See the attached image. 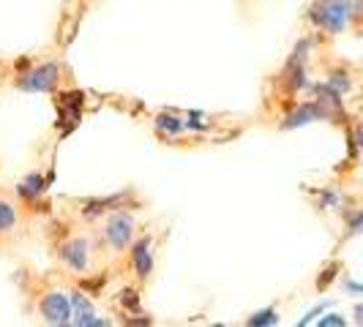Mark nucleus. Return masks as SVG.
<instances>
[{
    "label": "nucleus",
    "instance_id": "obj_1",
    "mask_svg": "<svg viewBox=\"0 0 363 327\" xmlns=\"http://www.w3.org/2000/svg\"><path fill=\"white\" fill-rule=\"evenodd\" d=\"M306 19L328 36H342L358 19V0H314Z\"/></svg>",
    "mask_w": 363,
    "mask_h": 327
},
{
    "label": "nucleus",
    "instance_id": "obj_2",
    "mask_svg": "<svg viewBox=\"0 0 363 327\" xmlns=\"http://www.w3.org/2000/svg\"><path fill=\"white\" fill-rule=\"evenodd\" d=\"M311 47H314V41L311 38H301L298 44H295V50L290 52L287 57V63H284V71H281V82H284V88L290 93H301L311 88L309 85V54H311Z\"/></svg>",
    "mask_w": 363,
    "mask_h": 327
},
{
    "label": "nucleus",
    "instance_id": "obj_3",
    "mask_svg": "<svg viewBox=\"0 0 363 327\" xmlns=\"http://www.w3.org/2000/svg\"><path fill=\"white\" fill-rule=\"evenodd\" d=\"M57 82H60V63L57 60L28 66L17 76V88L25 93H52L57 88Z\"/></svg>",
    "mask_w": 363,
    "mask_h": 327
},
{
    "label": "nucleus",
    "instance_id": "obj_4",
    "mask_svg": "<svg viewBox=\"0 0 363 327\" xmlns=\"http://www.w3.org/2000/svg\"><path fill=\"white\" fill-rule=\"evenodd\" d=\"M134 235H137V221H134V216H128L126 210H115V213L107 218L104 229H101L104 243H107L115 254H121V251L131 248Z\"/></svg>",
    "mask_w": 363,
    "mask_h": 327
},
{
    "label": "nucleus",
    "instance_id": "obj_5",
    "mask_svg": "<svg viewBox=\"0 0 363 327\" xmlns=\"http://www.w3.org/2000/svg\"><path fill=\"white\" fill-rule=\"evenodd\" d=\"M38 314L47 325L52 327H63V325H72V297L66 292L60 289H50L44 292V297L38 300Z\"/></svg>",
    "mask_w": 363,
    "mask_h": 327
},
{
    "label": "nucleus",
    "instance_id": "obj_6",
    "mask_svg": "<svg viewBox=\"0 0 363 327\" xmlns=\"http://www.w3.org/2000/svg\"><path fill=\"white\" fill-rule=\"evenodd\" d=\"M60 262L69 268L72 272H88L91 268V240H85V237H72V240H66L63 246H60Z\"/></svg>",
    "mask_w": 363,
    "mask_h": 327
},
{
    "label": "nucleus",
    "instance_id": "obj_7",
    "mask_svg": "<svg viewBox=\"0 0 363 327\" xmlns=\"http://www.w3.org/2000/svg\"><path fill=\"white\" fill-rule=\"evenodd\" d=\"M131 268H134V275L140 278V281H147L150 275H153V268H156V262H153V237L150 235H143L137 237L134 243H131Z\"/></svg>",
    "mask_w": 363,
    "mask_h": 327
},
{
    "label": "nucleus",
    "instance_id": "obj_8",
    "mask_svg": "<svg viewBox=\"0 0 363 327\" xmlns=\"http://www.w3.org/2000/svg\"><path fill=\"white\" fill-rule=\"evenodd\" d=\"M131 202V191H121V194H109V197H99V200H85L82 202V218H99L123 210Z\"/></svg>",
    "mask_w": 363,
    "mask_h": 327
},
{
    "label": "nucleus",
    "instance_id": "obj_9",
    "mask_svg": "<svg viewBox=\"0 0 363 327\" xmlns=\"http://www.w3.org/2000/svg\"><path fill=\"white\" fill-rule=\"evenodd\" d=\"M69 297H72V325L77 327H107L112 325L109 319H96V311H93V303L82 294V292H69Z\"/></svg>",
    "mask_w": 363,
    "mask_h": 327
},
{
    "label": "nucleus",
    "instance_id": "obj_10",
    "mask_svg": "<svg viewBox=\"0 0 363 327\" xmlns=\"http://www.w3.org/2000/svg\"><path fill=\"white\" fill-rule=\"evenodd\" d=\"M52 180H55V172H47V175L30 172L25 180L17 183V197L22 202H28V205H33V202H38L44 194H47V188H50V183Z\"/></svg>",
    "mask_w": 363,
    "mask_h": 327
},
{
    "label": "nucleus",
    "instance_id": "obj_11",
    "mask_svg": "<svg viewBox=\"0 0 363 327\" xmlns=\"http://www.w3.org/2000/svg\"><path fill=\"white\" fill-rule=\"evenodd\" d=\"M314 120H323V112L317 107V101H306V104H298L295 109H290L284 115V120L279 123L281 131H292V128H301V126H309Z\"/></svg>",
    "mask_w": 363,
    "mask_h": 327
},
{
    "label": "nucleus",
    "instance_id": "obj_12",
    "mask_svg": "<svg viewBox=\"0 0 363 327\" xmlns=\"http://www.w3.org/2000/svg\"><path fill=\"white\" fill-rule=\"evenodd\" d=\"M60 101H57V109H60V123L66 120L69 123V131H72L77 123H79V117H82V107H85V93L79 91H69V93H60L57 96Z\"/></svg>",
    "mask_w": 363,
    "mask_h": 327
},
{
    "label": "nucleus",
    "instance_id": "obj_13",
    "mask_svg": "<svg viewBox=\"0 0 363 327\" xmlns=\"http://www.w3.org/2000/svg\"><path fill=\"white\" fill-rule=\"evenodd\" d=\"M17 207L11 205L9 200H0V237H9L14 235V229H17Z\"/></svg>",
    "mask_w": 363,
    "mask_h": 327
},
{
    "label": "nucleus",
    "instance_id": "obj_14",
    "mask_svg": "<svg viewBox=\"0 0 363 327\" xmlns=\"http://www.w3.org/2000/svg\"><path fill=\"white\" fill-rule=\"evenodd\" d=\"M325 82L336 93H342V96H347V93L352 91V74L347 71V69H342V66L330 69V71H328V76H325Z\"/></svg>",
    "mask_w": 363,
    "mask_h": 327
},
{
    "label": "nucleus",
    "instance_id": "obj_15",
    "mask_svg": "<svg viewBox=\"0 0 363 327\" xmlns=\"http://www.w3.org/2000/svg\"><path fill=\"white\" fill-rule=\"evenodd\" d=\"M153 126H156V131L159 134H164V137H178L183 128H186V123H183L178 115H159L156 120H153Z\"/></svg>",
    "mask_w": 363,
    "mask_h": 327
},
{
    "label": "nucleus",
    "instance_id": "obj_16",
    "mask_svg": "<svg viewBox=\"0 0 363 327\" xmlns=\"http://www.w3.org/2000/svg\"><path fill=\"white\" fill-rule=\"evenodd\" d=\"M246 325H249V327H273V325H279V311H276V306H268V309L252 314V316L246 319Z\"/></svg>",
    "mask_w": 363,
    "mask_h": 327
},
{
    "label": "nucleus",
    "instance_id": "obj_17",
    "mask_svg": "<svg viewBox=\"0 0 363 327\" xmlns=\"http://www.w3.org/2000/svg\"><path fill=\"white\" fill-rule=\"evenodd\" d=\"M342 205H345L342 191H336V188H323L320 191V202H317L320 210H342Z\"/></svg>",
    "mask_w": 363,
    "mask_h": 327
},
{
    "label": "nucleus",
    "instance_id": "obj_18",
    "mask_svg": "<svg viewBox=\"0 0 363 327\" xmlns=\"http://www.w3.org/2000/svg\"><path fill=\"white\" fill-rule=\"evenodd\" d=\"M347 221V237H355L363 232V210H350L345 216Z\"/></svg>",
    "mask_w": 363,
    "mask_h": 327
},
{
    "label": "nucleus",
    "instance_id": "obj_19",
    "mask_svg": "<svg viewBox=\"0 0 363 327\" xmlns=\"http://www.w3.org/2000/svg\"><path fill=\"white\" fill-rule=\"evenodd\" d=\"M342 270V265L339 262H330L328 268H323V272H320V278H317V289L320 292H325L328 287H330V281L336 278V272Z\"/></svg>",
    "mask_w": 363,
    "mask_h": 327
},
{
    "label": "nucleus",
    "instance_id": "obj_20",
    "mask_svg": "<svg viewBox=\"0 0 363 327\" xmlns=\"http://www.w3.org/2000/svg\"><path fill=\"white\" fill-rule=\"evenodd\" d=\"M121 306L126 311H140V292L123 289L121 292Z\"/></svg>",
    "mask_w": 363,
    "mask_h": 327
},
{
    "label": "nucleus",
    "instance_id": "obj_21",
    "mask_svg": "<svg viewBox=\"0 0 363 327\" xmlns=\"http://www.w3.org/2000/svg\"><path fill=\"white\" fill-rule=\"evenodd\" d=\"M317 325L320 327H345L347 319L345 316H339V314H325L323 319H317Z\"/></svg>",
    "mask_w": 363,
    "mask_h": 327
},
{
    "label": "nucleus",
    "instance_id": "obj_22",
    "mask_svg": "<svg viewBox=\"0 0 363 327\" xmlns=\"http://www.w3.org/2000/svg\"><path fill=\"white\" fill-rule=\"evenodd\" d=\"M342 287H345L347 294H363V284L361 281H355V278H345Z\"/></svg>",
    "mask_w": 363,
    "mask_h": 327
},
{
    "label": "nucleus",
    "instance_id": "obj_23",
    "mask_svg": "<svg viewBox=\"0 0 363 327\" xmlns=\"http://www.w3.org/2000/svg\"><path fill=\"white\" fill-rule=\"evenodd\" d=\"M328 306H330V303H320V306H317V309H311L309 314H306V316H303V319L298 322V325H301V327H303V325H309V322H311V319H314V316H320V314H325Z\"/></svg>",
    "mask_w": 363,
    "mask_h": 327
},
{
    "label": "nucleus",
    "instance_id": "obj_24",
    "mask_svg": "<svg viewBox=\"0 0 363 327\" xmlns=\"http://www.w3.org/2000/svg\"><path fill=\"white\" fill-rule=\"evenodd\" d=\"M352 322L363 327V303H355V309H352Z\"/></svg>",
    "mask_w": 363,
    "mask_h": 327
},
{
    "label": "nucleus",
    "instance_id": "obj_25",
    "mask_svg": "<svg viewBox=\"0 0 363 327\" xmlns=\"http://www.w3.org/2000/svg\"><path fill=\"white\" fill-rule=\"evenodd\" d=\"M352 139H355V145H358L363 150V126L355 128V137H352Z\"/></svg>",
    "mask_w": 363,
    "mask_h": 327
}]
</instances>
